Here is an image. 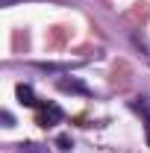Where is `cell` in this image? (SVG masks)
<instances>
[{"instance_id":"cell-1","label":"cell","mask_w":150,"mask_h":153,"mask_svg":"<svg viewBox=\"0 0 150 153\" xmlns=\"http://www.w3.org/2000/svg\"><path fill=\"white\" fill-rule=\"evenodd\" d=\"M56 88L62 91V94H82V97L91 94V88H88L82 79H76V76H59V79H56Z\"/></svg>"},{"instance_id":"cell-2","label":"cell","mask_w":150,"mask_h":153,"mask_svg":"<svg viewBox=\"0 0 150 153\" xmlns=\"http://www.w3.org/2000/svg\"><path fill=\"white\" fill-rule=\"evenodd\" d=\"M62 118H65V112L59 109L56 103L38 109V124H41V127H56V124H62Z\"/></svg>"},{"instance_id":"cell-3","label":"cell","mask_w":150,"mask_h":153,"mask_svg":"<svg viewBox=\"0 0 150 153\" xmlns=\"http://www.w3.org/2000/svg\"><path fill=\"white\" fill-rule=\"evenodd\" d=\"M15 94H18V103H21V106H38V97H36V91H33L30 85L21 82L18 88H15Z\"/></svg>"},{"instance_id":"cell-4","label":"cell","mask_w":150,"mask_h":153,"mask_svg":"<svg viewBox=\"0 0 150 153\" xmlns=\"http://www.w3.org/2000/svg\"><path fill=\"white\" fill-rule=\"evenodd\" d=\"M21 153H50L44 144H38V141H27L24 147H21Z\"/></svg>"},{"instance_id":"cell-5","label":"cell","mask_w":150,"mask_h":153,"mask_svg":"<svg viewBox=\"0 0 150 153\" xmlns=\"http://www.w3.org/2000/svg\"><path fill=\"white\" fill-rule=\"evenodd\" d=\"M0 118H3V127H6V130H12V127H15V118H12V112H6V109H3V112H0Z\"/></svg>"},{"instance_id":"cell-6","label":"cell","mask_w":150,"mask_h":153,"mask_svg":"<svg viewBox=\"0 0 150 153\" xmlns=\"http://www.w3.org/2000/svg\"><path fill=\"white\" fill-rule=\"evenodd\" d=\"M56 144L62 147V150H71V147H74V141H71L68 135H59V138H56Z\"/></svg>"},{"instance_id":"cell-7","label":"cell","mask_w":150,"mask_h":153,"mask_svg":"<svg viewBox=\"0 0 150 153\" xmlns=\"http://www.w3.org/2000/svg\"><path fill=\"white\" fill-rule=\"evenodd\" d=\"M147 144H150V130H147Z\"/></svg>"}]
</instances>
